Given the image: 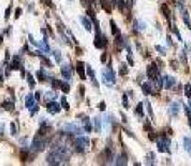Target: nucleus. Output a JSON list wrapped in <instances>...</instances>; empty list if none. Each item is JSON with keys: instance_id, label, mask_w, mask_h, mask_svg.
Wrapping results in <instances>:
<instances>
[{"instance_id": "1", "label": "nucleus", "mask_w": 191, "mask_h": 166, "mask_svg": "<svg viewBox=\"0 0 191 166\" xmlns=\"http://www.w3.org/2000/svg\"><path fill=\"white\" fill-rule=\"evenodd\" d=\"M101 80L106 87H113L115 85V73H113L112 67H106L105 70H101Z\"/></svg>"}, {"instance_id": "2", "label": "nucleus", "mask_w": 191, "mask_h": 166, "mask_svg": "<svg viewBox=\"0 0 191 166\" xmlns=\"http://www.w3.org/2000/svg\"><path fill=\"white\" fill-rule=\"evenodd\" d=\"M45 146H47V140H45L42 135H38V136L33 140V143H32V153H40L42 150H45Z\"/></svg>"}, {"instance_id": "3", "label": "nucleus", "mask_w": 191, "mask_h": 166, "mask_svg": "<svg viewBox=\"0 0 191 166\" xmlns=\"http://www.w3.org/2000/svg\"><path fill=\"white\" fill-rule=\"evenodd\" d=\"M61 133L65 135H82V128L78 126V125H75V123H68V125H63L61 126Z\"/></svg>"}, {"instance_id": "4", "label": "nucleus", "mask_w": 191, "mask_h": 166, "mask_svg": "<svg viewBox=\"0 0 191 166\" xmlns=\"http://www.w3.org/2000/svg\"><path fill=\"white\" fill-rule=\"evenodd\" d=\"M75 150L78 153H82V151H85V148H88V146H90V140H88V138H83V136H76V140H75Z\"/></svg>"}, {"instance_id": "5", "label": "nucleus", "mask_w": 191, "mask_h": 166, "mask_svg": "<svg viewBox=\"0 0 191 166\" xmlns=\"http://www.w3.org/2000/svg\"><path fill=\"white\" fill-rule=\"evenodd\" d=\"M95 47H97L98 50H103V48L106 47V37H105L100 30H97V37H95Z\"/></svg>"}, {"instance_id": "6", "label": "nucleus", "mask_w": 191, "mask_h": 166, "mask_svg": "<svg viewBox=\"0 0 191 166\" xmlns=\"http://www.w3.org/2000/svg\"><path fill=\"white\" fill-rule=\"evenodd\" d=\"M156 144H158V151H161V153H169V140H168L166 136L158 138Z\"/></svg>"}, {"instance_id": "7", "label": "nucleus", "mask_w": 191, "mask_h": 166, "mask_svg": "<svg viewBox=\"0 0 191 166\" xmlns=\"http://www.w3.org/2000/svg\"><path fill=\"white\" fill-rule=\"evenodd\" d=\"M61 161H63V159H61V156L58 155L57 150H53V151L48 153V156H47V163H48V165H60Z\"/></svg>"}, {"instance_id": "8", "label": "nucleus", "mask_w": 191, "mask_h": 166, "mask_svg": "<svg viewBox=\"0 0 191 166\" xmlns=\"http://www.w3.org/2000/svg\"><path fill=\"white\" fill-rule=\"evenodd\" d=\"M158 68H160V67H156L155 63H151V65L148 67V68H146V75H148V78H150V80H155L156 76H158Z\"/></svg>"}, {"instance_id": "9", "label": "nucleus", "mask_w": 191, "mask_h": 166, "mask_svg": "<svg viewBox=\"0 0 191 166\" xmlns=\"http://www.w3.org/2000/svg\"><path fill=\"white\" fill-rule=\"evenodd\" d=\"M61 76H63V80L68 82V80L72 78V67H70V65H63V67H61Z\"/></svg>"}, {"instance_id": "10", "label": "nucleus", "mask_w": 191, "mask_h": 166, "mask_svg": "<svg viewBox=\"0 0 191 166\" xmlns=\"http://www.w3.org/2000/svg\"><path fill=\"white\" fill-rule=\"evenodd\" d=\"M141 90H143L145 95H158V91L153 90L151 83H143V85H141Z\"/></svg>"}, {"instance_id": "11", "label": "nucleus", "mask_w": 191, "mask_h": 166, "mask_svg": "<svg viewBox=\"0 0 191 166\" xmlns=\"http://www.w3.org/2000/svg\"><path fill=\"white\" fill-rule=\"evenodd\" d=\"M47 110L50 113H53V115H57L58 111L61 110V106L58 105V103H55V101H48V105H47Z\"/></svg>"}, {"instance_id": "12", "label": "nucleus", "mask_w": 191, "mask_h": 166, "mask_svg": "<svg viewBox=\"0 0 191 166\" xmlns=\"http://www.w3.org/2000/svg\"><path fill=\"white\" fill-rule=\"evenodd\" d=\"M80 22H82V25L85 27V30H88V32L93 28V23L90 22V17H80Z\"/></svg>"}, {"instance_id": "13", "label": "nucleus", "mask_w": 191, "mask_h": 166, "mask_svg": "<svg viewBox=\"0 0 191 166\" xmlns=\"http://www.w3.org/2000/svg\"><path fill=\"white\" fill-rule=\"evenodd\" d=\"M181 7V5H180ZM181 17H183V20H184V23H186V27L188 28H191V20H190V15H188V12L184 10L183 7H181Z\"/></svg>"}, {"instance_id": "14", "label": "nucleus", "mask_w": 191, "mask_h": 166, "mask_svg": "<svg viewBox=\"0 0 191 166\" xmlns=\"http://www.w3.org/2000/svg\"><path fill=\"white\" fill-rule=\"evenodd\" d=\"M83 130L87 131V133H91V131H93V125H91L90 118H85V120H83Z\"/></svg>"}, {"instance_id": "15", "label": "nucleus", "mask_w": 191, "mask_h": 166, "mask_svg": "<svg viewBox=\"0 0 191 166\" xmlns=\"http://www.w3.org/2000/svg\"><path fill=\"white\" fill-rule=\"evenodd\" d=\"M76 72H78L80 78L85 80V65H83L82 61H78V63H76Z\"/></svg>"}, {"instance_id": "16", "label": "nucleus", "mask_w": 191, "mask_h": 166, "mask_svg": "<svg viewBox=\"0 0 191 166\" xmlns=\"http://www.w3.org/2000/svg\"><path fill=\"white\" fill-rule=\"evenodd\" d=\"M175 83H176V80L173 76H165V88H173Z\"/></svg>"}, {"instance_id": "17", "label": "nucleus", "mask_w": 191, "mask_h": 166, "mask_svg": "<svg viewBox=\"0 0 191 166\" xmlns=\"http://www.w3.org/2000/svg\"><path fill=\"white\" fill-rule=\"evenodd\" d=\"M178 111H180V105H178V103H171V105H169V115L178 116Z\"/></svg>"}, {"instance_id": "18", "label": "nucleus", "mask_w": 191, "mask_h": 166, "mask_svg": "<svg viewBox=\"0 0 191 166\" xmlns=\"http://www.w3.org/2000/svg\"><path fill=\"white\" fill-rule=\"evenodd\" d=\"M10 70H17V68H20V57H13V60H12V63H10V67H8Z\"/></svg>"}, {"instance_id": "19", "label": "nucleus", "mask_w": 191, "mask_h": 166, "mask_svg": "<svg viewBox=\"0 0 191 166\" xmlns=\"http://www.w3.org/2000/svg\"><path fill=\"white\" fill-rule=\"evenodd\" d=\"M87 72H88V76H90L91 83H93V87H98L97 80H95V72H93V68H90V67H87Z\"/></svg>"}, {"instance_id": "20", "label": "nucleus", "mask_w": 191, "mask_h": 166, "mask_svg": "<svg viewBox=\"0 0 191 166\" xmlns=\"http://www.w3.org/2000/svg\"><path fill=\"white\" fill-rule=\"evenodd\" d=\"M101 7L106 10V13H112V4H110V0H101Z\"/></svg>"}, {"instance_id": "21", "label": "nucleus", "mask_w": 191, "mask_h": 166, "mask_svg": "<svg viewBox=\"0 0 191 166\" xmlns=\"http://www.w3.org/2000/svg\"><path fill=\"white\" fill-rule=\"evenodd\" d=\"M183 144H184V150H186V151L191 155V140H190L188 136L183 138Z\"/></svg>"}, {"instance_id": "22", "label": "nucleus", "mask_w": 191, "mask_h": 166, "mask_svg": "<svg viewBox=\"0 0 191 166\" xmlns=\"http://www.w3.org/2000/svg\"><path fill=\"white\" fill-rule=\"evenodd\" d=\"M115 165H126V156L125 155L115 156Z\"/></svg>"}, {"instance_id": "23", "label": "nucleus", "mask_w": 191, "mask_h": 166, "mask_svg": "<svg viewBox=\"0 0 191 166\" xmlns=\"http://www.w3.org/2000/svg\"><path fill=\"white\" fill-rule=\"evenodd\" d=\"M135 113H136V116H140V118H143L145 111H143V103H138L136 110H135Z\"/></svg>"}, {"instance_id": "24", "label": "nucleus", "mask_w": 191, "mask_h": 166, "mask_svg": "<svg viewBox=\"0 0 191 166\" xmlns=\"http://www.w3.org/2000/svg\"><path fill=\"white\" fill-rule=\"evenodd\" d=\"M33 100H35V96H30V95L25 98V106L27 108H32L33 106Z\"/></svg>"}, {"instance_id": "25", "label": "nucleus", "mask_w": 191, "mask_h": 166, "mask_svg": "<svg viewBox=\"0 0 191 166\" xmlns=\"http://www.w3.org/2000/svg\"><path fill=\"white\" fill-rule=\"evenodd\" d=\"M110 27H112V33H113V35H120V30H118V27H116V23L115 22H113V20H112V22H110Z\"/></svg>"}, {"instance_id": "26", "label": "nucleus", "mask_w": 191, "mask_h": 166, "mask_svg": "<svg viewBox=\"0 0 191 166\" xmlns=\"http://www.w3.org/2000/svg\"><path fill=\"white\" fill-rule=\"evenodd\" d=\"M25 76H27V80H28V87L35 88V80H33V76L30 75V73H25Z\"/></svg>"}, {"instance_id": "27", "label": "nucleus", "mask_w": 191, "mask_h": 166, "mask_svg": "<svg viewBox=\"0 0 191 166\" xmlns=\"http://www.w3.org/2000/svg\"><path fill=\"white\" fill-rule=\"evenodd\" d=\"M37 76H38V78H40V82H47V75H45V73H43V70H38V72H37Z\"/></svg>"}, {"instance_id": "28", "label": "nucleus", "mask_w": 191, "mask_h": 166, "mask_svg": "<svg viewBox=\"0 0 191 166\" xmlns=\"http://www.w3.org/2000/svg\"><path fill=\"white\" fill-rule=\"evenodd\" d=\"M101 120L100 118H95V131H97V133H100L101 131Z\"/></svg>"}, {"instance_id": "29", "label": "nucleus", "mask_w": 191, "mask_h": 166, "mask_svg": "<svg viewBox=\"0 0 191 166\" xmlns=\"http://www.w3.org/2000/svg\"><path fill=\"white\" fill-rule=\"evenodd\" d=\"M4 108L8 110V111H12V110H13V101H5V103H4Z\"/></svg>"}, {"instance_id": "30", "label": "nucleus", "mask_w": 191, "mask_h": 166, "mask_svg": "<svg viewBox=\"0 0 191 166\" xmlns=\"http://www.w3.org/2000/svg\"><path fill=\"white\" fill-rule=\"evenodd\" d=\"M60 88H61L63 91H65V93H68V91H70V85H68V82L65 80V83H61V85H60Z\"/></svg>"}, {"instance_id": "31", "label": "nucleus", "mask_w": 191, "mask_h": 166, "mask_svg": "<svg viewBox=\"0 0 191 166\" xmlns=\"http://www.w3.org/2000/svg\"><path fill=\"white\" fill-rule=\"evenodd\" d=\"M113 4L118 5L120 10H125V4H123V0H113Z\"/></svg>"}, {"instance_id": "32", "label": "nucleus", "mask_w": 191, "mask_h": 166, "mask_svg": "<svg viewBox=\"0 0 191 166\" xmlns=\"http://www.w3.org/2000/svg\"><path fill=\"white\" fill-rule=\"evenodd\" d=\"M161 12H163V15H165V17L169 20V10H168V7H166V5H161Z\"/></svg>"}, {"instance_id": "33", "label": "nucleus", "mask_w": 191, "mask_h": 166, "mask_svg": "<svg viewBox=\"0 0 191 166\" xmlns=\"http://www.w3.org/2000/svg\"><path fill=\"white\" fill-rule=\"evenodd\" d=\"M52 53H53L55 60H57L58 63H60V61H61V55H60V52H58V50H53V52H52Z\"/></svg>"}, {"instance_id": "34", "label": "nucleus", "mask_w": 191, "mask_h": 166, "mask_svg": "<svg viewBox=\"0 0 191 166\" xmlns=\"http://www.w3.org/2000/svg\"><path fill=\"white\" fill-rule=\"evenodd\" d=\"M50 82H52V87H53V88H58V87H60V85H61V83L58 82L57 78H50Z\"/></svg>"}, {"instance_id": "35", "label": "nucleus", "mask_w": 191, "mask_h": 166, "mask_svg": "<svg viewBox=\"0 0 191 166\" xmlns=\"http://www.w3.org/2000/svg\"><path fill=\"white\" fill-rule=\"evenodd\" d=\"M123 108H130L128 106V93L123 95Z\"/></svg>"}, {"instance_id": "36", "label": "nucleus", "mask_w": 191, "mask_h": 166, "mask_svg": "<svg viewBox=\"0 0 191 166\" xmlns=\"http://www.w3.org/2000/svg\"><path fill=\"white\" fill-rule=\"evenodd\" d=\"M184 91H186V96L191 98V83H188L186 87H184Z\"/></svg>"}, {"instance_id": "37", "label": "nucleus", "mask_w": 191, "mask_h": 166, "mask_svg": "<svg viewBox=\"0 0 191 166\" xmlns=\"http://www.w3.org/2000/svg\"><path fill=\"white\" fill-rule=\"evenodd\" d=\"M10 133L13 135V136H17V125H15V123L10 125Z\"/></svg>"}, {"instance_id": "38", "label": "nucleus", "mask_w": 191, "mask_h": 166, "mask_svg": "<svg viewBox=\"0 0 191 166\" xmlns=\"http://www.w3.org/2000/svg\"><path fill=\"white\" fill-rule=\"evenodd\" d=\"M60 105H61V108H63V110H68V108H70V106H68V103H67V100H65V98H61V103H60Z\"/></svg>"}, {"instance_id": "39", "label": "nucleus", "mask_w": 191, "mask_h": 166, "mask_svg": "<svg viewBox=\"0 0 191 166\" xmlns=\"http://www.w3.org/2000/svg\"><path fill=\"white\" fill-rule=\"evenodd\" d=\"M121 67V68H120V73H121V75H126V73H128V67L126 65H120Z\"/></svg>"}, {"instance_id": "40", "label": "nucleus", "mask_w": 191, "mask_h": 166, "mask_svg": "<svg viewBox=\"0 0 191 166\" xmlns=\"http://www.w3.org/2000/svg\"><path fill=\"white\" fill-rule=\"evenodd\" d=\"M146 108H148V113H150V118H153V110H151V105L146 103Z\"/></svg>"}, {"instance_id": "41", "label": "nucleus", "mask_w": 191, "mask_h": 166, "mask_svg": "<svg viewBox=\"0 0 191 166\" xmlns=\"http://www.w3.org/2000/svg\"><path fill=\"white\" fill-rule=\"evenodd\" d=\"M37 111H38V105H33L32 106V111H30V113H32V115H35Z\"/></svg>"}, {"instance_id": "42", "label": "nucleus", "mask_w": 191, "mask_h": 166, "mask_svg": "<svg viewBox=\"0 0 191 166\" xmlns=\"http://www.w3.org/2000/svg\"><path fill=\"white\" fill-rule=\"evenodd\" d=\"M148 163H150V165H153V163H155V161H153V155H151V153L148 155Z\"/></svg>"}, {"instance_id": "43", "label": "nucleus", "mask_w": 191, "mask_h": 166, "mask_svg": "<svg viewBox=\"0 0 191 166\" xmlns=\"http://www.w3.org/2000/svg\"><path fill=\"white\" fill-rule=\"evenodd\" d=\"M10 12H12V7H8V8H7V13H5V18L10 17Z\"/></svg>"}, {"instance_id": "44", "label": "nucleus", "mask_w": 191, "mask_h": 166, "mask_svg": "<svg viewBox=\"0 0 191 166\" xmlns=\"http://www.w3.org/2000/svg\"><path fill=\"white\" fill-rule=\"evenodd\" d=\"M33 96H35V100H37V101H38V100H40V96H42V95H40V91H37V93H35V95H33Z\"/></svg>"}, {"instance_id": "45", "label": "nucleus", "mask_w": 191, "mask_h": 166, "mask_svg": "<svg viewBox=\"0 0 191 166\" xmlns=\"http://www.w3.org/2000/svg\"><path fill=\"white\" fill-rule=\"evenodd\" d=\"M98 108H100V110H105V108H106V105H105V103H103V101H101V103H100V105H98Z\"/></svg>"}, {"instance_id": "46", "label": "nucleus", "mask_w": 191, "mask_h": 166, "mask_svg": "<svg viewBox=\"0 0 191 166\" xmlns=\"http://www.w3.org/2000/svg\"><path fill=\"white\" fill-rule=\"evenodd\" d=\"M20 13H22V10H20V8H17V12H15V17H20Z\"/></svg>"}, {"instance_id": "47", "label": "nucleus", "mask_w": 191, "mask_h": 166, "mask_svg": "<svg viewBox=\"0 0 191 166\" xmlns=\"http://www.w3.org/2000/svg\"><path fill=\"white\" fill-rule=\"evenodd\" d=\"M2 131H4V125H0V135H2Z\"/></svg>"}, {"instance_id": "48", "label": "nucleus", "mask_w": 191, "mask_h": 166, "mask_svg": "<svg viewBox=\"0 0 191 166\" xmlns=\"http://www.w3.org/2000/svg\"><path fill=\"white\" fill-rule=\"evenodd\" d=\"M190 108H191V101H190Z\"/></svg>"}, {"instance_id": "49", "label": "nucleus", "mask_w": 191, "mask_h": 166, "mask_svg": "<svg viewBox=\"0 0 191 166\" xmlns=\"http://www.w3.org/2000/svg\"><path fill=\"white\" fill-rule=\"evenodd\" d=\"M68 2H72V0H68Z\"/></svg>"}]
</instances>
